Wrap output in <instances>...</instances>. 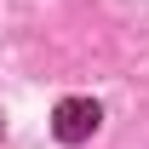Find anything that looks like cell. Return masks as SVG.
<instances>
[{
	"mask_svg": "<svg viewBox=\"0 0 149 149\" xmlns=\"http://www.w3.org/2000/svg\"><path fill=\"white\" fill-rule=\"evenodd\" d=\"M97 126H103V109H97L92 97H63V103L52 109V132H57V143H86Z\"/></svg>",
	"mask_w": 149,
	"mask_h": 149,
	"instance_id": "1",
	"label": "cell"
}]
</instances>
